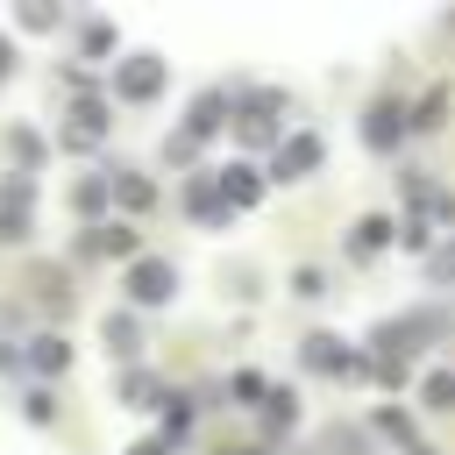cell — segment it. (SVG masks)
I'll use <instances>...</instances> for the list:
<instances>
[{"mask_svg":"<svg viewBox=\"0 0 455 455\" xmlns=\"http://www.w3.org/2000/svg\"><path fill=\"white\" fill-rule=\"evenodd\" d=\"M398 135H405V107H370V114H363V142H370V149H391Z\"/></svg>","mask_w":455,"mask_h":455,"instance_id":"6","label":"cell"},{"mask_svg":"<svg viewBox=\"0 0 455 455\" xmlns=\"http://www.w3.org/2000/svg\"><path fill=\"white\" fill-rule=\"evenodd\" d=\"M299 419V405H291V391H270V427H291Z\"/></svg>","mask_w":455,"mask_h":455,"instance_id":"20","label":"cell"},{"mask_svg":"<svg viewBox=\"0 0 455 455\" xmlns=\"http://www.w3.org/2000/svg\"><path fill=\"white\" fill-rule=\"evenodd\" d=\"M107 348L114 355H135V313H114L107 320Z\"/></svg>","mask_w":455,"mask_h":455,"instance_id":"13","label":"cell"},{"mask_svg":"<svg viewBox=\"0 0 455 455\" xmlns=\"http://www.w3.org/2000/svg\"><path fill=\"white\" fill-rule=\"evenodd\" d=\"M256 398H270V391H263L256 370H242V377H235V405H256Z\"/></svg>","mask_w":455,"mask_h":455,"instance_id":"18","label":"cell"},{"mask_svg":"<svg viewBox=\"0 0 455 455\" xmlns=\"http://www.w3.org/2000/svg\"><path fill=\"white\" fill-rule=\"evenodd\" d=\"M377 427H384L391 441H412V419H405V412H377Z\"/></svg>","mask_w":455,"mask_h":455,"instance_id":"22","label":"cell"},{"mask_svg":"<svg viewBox=\"0 0 455 455\" xmlns=\"http://www.w3.org/2000/svg\"><path fill=\"white\" fill-rule=\"evenodd\" d=\"M235 135H242V142H277V92H256V100L235 114Z\"/></svg>","mask_w":455,"mask_h":455,"instance_id":"3","label":"cell"},{"mask_svg":"<svg viewBox=\"0 0 455 455\" xmlns=\"http://www.w3.org/2000/svg\"><path fill=\"white\" fill-rule=\"evenodd\" d=\"M306 363H313V370H334V377H341V370H348V377L363 370V355L334 348V334H313V341H306Z\"/></svg>","mask_w":455,"mask_h":455,"instance_id":"8","label":"cell"},{"mask_svg":"<svg viewBox=\"0 0 455 455\" xmlns=\"http://www.w3.org/2000/svg\"><path fill=\"white\" fill-rule=\"evenodd\" d=\"M28 355H36V370H64V363H71V348H64L57 334H43V341H36Z\"/></svg>","mask_w":455,"mask_h":455,"instance_id":"14","label":"cell"},{"mask_svg":"<svg viewBox=\"0 0 455 455\" xmlns=\"http://www.w3.org/2000/svg\"><path fill=\"white\" fill-rule=\"evenodd\" d=\"M128 455H171V448H164V441H135Z\"/></svg>","mask_w":455,"mask_h":455,"instance_id":"24","label":"cell"},{"mask_svg":"<svg viewBox=\"0 0 455 455\" xmlns=\"http://www.w3.org/2000/svg\"><path fill=\"white\" fill-rule=\"evenodd\" d=\"M121 391H128V405H156V384H149V377H128Z\"/></svg>","mask_w":455,"mask_h":455,"instance_id":"21","label":"cell"},{"mask_svg":"<svg viewBox=\"0 0 455 455\" xmlns=\"http://www.w3.org/2000/svg\"><path fill=\"white\" fill-rule=\"evenodd\" d=\"M171 291H178V270H171L164 256H142V263L128 270V299H135V306H164Z\"/></svg>","mask_w":455,"mask_h":455,"instance_id":"2","label":"cell"},{"mask_svg":"<svg viewBox=\"0 0 455 455\" xmlns=\"http://www.w3.org/2000/svg\"><path fill=\"white\" fill-rule=\"evenodd\" d=\"M28 235V178H7L0 192V242H21Z\"/></svg>","mask_w":455,"mask_h":455,"instance_id":"5","label":"cell"},{"mask_svg":"<svg viewBox=\"0 0 455 455\" xmlns=\"http://www.w3.org/2000/svg\"><path fill=\"white\" fill-rule=\"evenodd\" d=\"M114 192H121V206H149V199H156L149 178H114Z\"/></svg>","mask_w":455,"mask_h":455,"instance_id":"17","label":"cell"},{"mask_svg":"<svg viewBox=\"0 0 455 455\" xmlns=\"http://www.w3.org/2000/svg\"><path fill=\"white\" fill-rule=\"evenodd\" d=\"M185 206H192V220H228V199H220L213 178H192L185 185Z\"/></svg>","mask_w":455,"mask_h":455,"instance_id":"9","label":"cell"},{"mask_svg":"<svg viewBox=\"0 0 455 455\" xmlns=\"http://www.w3.org/2000/svg\"><path fill=\"white\" fill-rule=\"evenodd\" d=\"M391 242V220H363V235H355V256H377Z\"/></svg>","mask_w":455,"mask_h":455,"instance_id":"16","label":"cell"},{"mask_svg":"<svg viewBox=\"0 0 455 455\" xmlns=\"http://www.w3.org/2000/svg\"><path fill=\"white\" fill-rule=\"evenodd\" d=\"M220 107H228L220 92H199V100H192V114H185V135H192V142H199V135H213V128H220Z\"/></svg>","mask_w":455,"mask_h":455,"instance_id":"11","label":"cell"},{"mask_svg":"<svg viewBox=\"0 0 455 455\" xmlns=\"http://www.w3.org/2000/svg\"><path fill=\"white\" fill-rule=\"evenodd\" d=\"M213 185H220V199H228V206H256V199H263V178H256L249 164H228Z\"/></svg>","mask_w":455,"mask_h":455,"instance_id":"7","label":"cell"},{"mask_svg":"<svg viewBox=\"0 0 455 455\" xmlns=\"http://www.w3.org/2000/svg\"><path fill=\"white\" fill-rule=\"evenodd\" d=\"M71 206H78V213H100V206H107V178H78V185H71Z\"/></svg>","mask_w":455,"mask_h":455,"instance_id":"12","label":"cell"},{"mask_svg":"<svg viewBox=\"0 0 455 455\" xmlns=\"http://www.w3.org/2000/svg\"><path fill=\"white\" fill-rule=\"evenodd\" d=\"M291 284H299V299H320V291H327V277H320V270H299Z\"/></svg>","mask_w":455,"mask_h":455,"instance_id":"23","label":"cell"},{"mask_svg":"<svg viewBox=\"0 0 455 455\" xmlns=\"http://www.w3.org/2000/svg\"><path fill=\"white\" fill-rule=\"evenodd\" d=\"M320 156H327V142H320L313 128H299V135H284V142H277V156H270V178L299 185V178H313V171H320Z\"/></svg>","mask_w":455,"mask_h":455,"instance_id":"1","label":"cell"},{"mask_svg":"<svg viewBox=\"0 0 455 455\" xmlns=\"http://www.w3.org/2000/svg\"><path fill=\"white\" fill-rule=\"evenodd\" d=\"M14 164H28V171H36V164H43V142H36V135H28V128H21V135H14Z\"/></svg>","mask_w":455,"mask_h":455,"instance_id":"19","label":"cell"},{"mask_svg":"<svg viewBox=\"0 0 455 455\" xmlns=\"http://www.w3.org/2000/svg\"><path fill=\"white\" fill-rule=\"evenodd\" d=\"M0 78H7V43H0Z\"/></svg>","mask_w":455,"mask_h":455,"instance_id":"25","label":"cell"},{"mask_svg":"<svg viewBox=\"0 0 455 455\" xmlns=\"http://www.w3.org/2000/svg\"><path fill=\"white\" fill-rule=\"evenodd\" d=\"M100 135H107V107H78V114H71V128H64V142H71V149H92Z\"/></svg>","mask_w":455,"mask_h":455,"instance_id":"10","label":"cell"},{"mask_svg":"<svg viewBox=\"0 0 455 455\" xmlns=\"http://www.w3.org/2000/svg\"><path fill=\"white\" fill-rule=\"evenodd\" d=\"M114 85H121V100H156V92H164V64H156V57H128Z\"/></svg>","mask_w":455,"mask_h":455,"instance_id":"4","label":"cell"},{"mask_svg":"<svg viewBox=\"0 0 455 455\" xmlns=\"http://www.w3.org/2000/svg\"><path fill=\"white\" fill-rule=\"evenodd\" d=\"M427 405L455 412V370H434V377H427Z\"/></svg>","mask_w":455,"mask_h":455,"instance_id":"15","label":"cell"}]
</instances>
